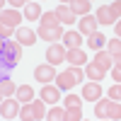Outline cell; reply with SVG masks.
Returning a JSON list of instances; mask_svg holds the SVG:
<instances>
[{"mask_svg": "<svg viewBox=\"0 0 121 121\" xmlns=\"http://www.w3.org/2000/svg\"><path fill=\"white\" fill-rule=\"evenodd\" d=\"M95 116L99 121L102 119L119 121L121 119V102H114V99H97L95 102Z\"/></svg>", "mask_w": 121, "mask_h": 121, "instance_id": "6da1fadb", "label": "cell"}, {"mask_svg": "<svg viewBox=\"0 0 121 121\" xmlns=\"http://www.w3.org/2000/svg\"><path fill=\"white\" fill-rule=\"evenodd\" d=\"M19 60H22V46L17 41L5 39V48H3V53H0V65L5 70H12V68H17Z\"/></svg>", "mask_w": 121, "mask_h": 121, "instance_id": "7a4b0ae2", "label": "cell"}, {"mask_svg": "<svg viewBox=\"0 0 121 121\" xmlns=\"http://www.w3.org/2000/svg\"><path fill=\"white\" fill-rule=\"evenodd\" d=\"M63 29H60V24L58 27H39V32H36V36L41 39V41H51V44H58L60 39H63Z\"/></svg>", "mask_w": 121, "mask_h": 121, "instance_id": "3957f363", "label": "cell"}, {"mask_svg": "<svg viewBox=\"0 0 121 121\" xmlns=\"http://www.w3.org/2000/svg\"><path fill=\"white\" fill-rule=\"evenodd\" d=\"M34 80H39L41 85H48L51 80H56V68H53L51 63L36 65V68H34Z\"/></svg>", "mask_w": 121, "mask_h": 121, "instance_id": "277c9868", "label": "cell"}, {"mask_svg": "<svg viewBox=\"0 0 121 121\" xmlns=\"http://www.w3.org/2000/svg\"><path fill=\"white\" fill-rule=\"evenodd\" d=\"M65 53H68V48H65L63 44H51V46L46 48V60L56 68L60 60H65Z\"/></svg>", "mask_w": 121, "mask_h": 121, "instance_id": "5b68a950", "label": "cell"}, {"mask_svg": "<svg viewBox=\"0 0 121 121\" xmlns=\"http://www.w3.org/2000/svg\"><path fill=\"white\" fill-rule=\"evenodd\" d=\"M36 32H32L29 27H19V29H15V41L19 44V46H34L36 44Z\"/></svg>", "mask_w": 121, "mask_h": 121, "instance_id": "8992f818", "label": "cell"}, {"mask_svg": "<svg viewBox=\"0 0 121 121\" xmlns=\"http://www.w3.org/2000/svg\"><path fill=\"white\" fill-rule=\"evenodd\" d=\"M17 114H19V102L15 97H5L3 104H0V116L3 119H17Z\"/></svg>", "mask_w": 121, "mask_h": 121, "instance_id": "52a82bcc", "label": "cell"}, {"mask_svg": "<svg viewBox=\"0 0 121 121\" xmlns=\"http://www.w3.org/2000/svg\"><path fill=\"white\" fill-rule=\"evenodd\" d=\"M82 99H87V102H97V99H102V85L99 82H85L82 85Z\"/></svg>", "mask_w": 121, "mask_h": 121, "instance_id": "ba28073f", "label": "cell"}, {"mask_svg": "<svg viewBox=\"0 0 121 121\" xmlns=\"http://www.w3.org/2000/svg\"><path fill=\"white\" fill-rule=\"evenodd\" d=\"M75 85H78V80L73 78V73H70V70H63L60 75H56V87L63 90V92H70Z\"/></svg>", "mask_w": 121, "mask_h": 121, "instance_id": "9c48e42d", "label": "cell"}, {"mask_svg": "<svg viewBox=\"0 0 121 121\" xmlns=\"http://www.w3.org/2000/svg\"><path fill=\"white\" fill-rule=\"evenodd\" d=\"M0 22H5V24H10V27H19L22 24V15H19V10H12V7H5L3 12H0Z\"/></svg>", "mask_w": 121, "mask_h": 121, "instance_id": "30bf717a", "label": "cell"}, {"mask_svg": "<svg viewBox=\"0 0 121 121\" xmlns=\"http://www.w3.org/2000/svg\"><path fill=\"white\" fill-rule=\"evenodd\" d=\"M41 99L46 104H58V99H60V90L56 85H41Z\"/></svg>", "mask_w": 121, "mask_h": 121, "instance_id": "8fae6325", "label": "cell"}, {"mask_svg": "<svg viewBox=\"0 0 121 121\" xmlns=\"http://www.w3.org/2000/svg\"><path fill=\"white\" fill-rule=\"evenodd\" d=\"M65 60H68L70 65H78V68L87 65V56H85V51H82V48H68Z\"/></svg>", "mask_w": 121, "mask_h": 121, "instance_id": "7c38bea8", "label": "cell"}, {"mask_svg": "<svg viewBox=\"0 0 121 121\" xmlns=\"http://www.w3.org/2000/svg\"><path fill=\"white\" fill-rule=\"evenodd\" d=\"M97 17H92V15H85V17H80V34L82 36H90V34H95L97 32Z\"/></svg>", "mask_w": 121, "mask_h": 121, "instance_id": "4fadbf2b", "label": "cell"}, {"mask_svg": "<svg viewBox=\"0 0 121 121\" xmlns=\"http://www.w3.org/2000/svg\"><path fill=\"white\" fill-rule=\"evenodd\" d=\"M56 15H58V19H60V24H75V22H78V15H75L68 5H58V7H56Z\"/></svg>", "mask_w": 121, "mask_h": 121, "instance_id": "5bb4252c", "label": "cell"}, {"mask_svg": "<svg viewBox=\"0 0 121 121\" xmlns=\"http://www.w3.org/2000/svg\"><path fill=\"white\" fill-rule=\"evenodd\" d=\"M34 97H36V92H34L32 85H22V87H17V92H15V99L19 104H29Z\"/></svg>", "mask_w": 121, "mask_h": 121, "instance_id": "9a60e30c", "label": "cell"}, {"mask_svg": "<svg viewBox=\"0 0 121 121\" xmlns=\"http://www.w3.org/2000/svg\"><path fill=\"white\" fill-rule=\"evenodd\" d=\"M92 63H97L102 70H112V68H114V56L109 53V51H104V48H102V51H97V56H95V60H92Z\"/></svg>", "mask_w": 121, "mask_h": 121, "instance_id": "2e32d148", "label": "cell"}, {"mask_svg": "<svg viewBox=\"0 0 121 121\" xmlns=\"http://www.w3.org/2000/svg\"><path fill=\"white\" fill-rule=\"evenodd\" d=\"M95 17H97V22H99V24H116V17L112 15L109 5H99V7H97V12H95Z\"/></svg>", "mask_w": 121, "mask_h": 121, "instance_id": "e0dca14e", "label": "cell"}, {"mask_svg": "<svg viewBox=\"0 0 121 121\" xmlns=\"http://www.w3.org/2000/svg\"><path fill=\"white\" fill-rule=\"evenodd\" d=\"M104 75H107V70H102L97 63H87V65H85V78H87V80H92V82L104 80Z\"/></svg>", "mask_w": 121, "mask_h": 121, "instance_id": "ac0fdd59", "label": "cell"}, {"mask_svg": "<svg viewBox=\"0 0 121 121\" xmlns=\"http://www.w3.org/2000/svg\"><path fill=\"white\" fill-rule=\"evenodd\" d=\"M41 17V3H27L24 5V19L27 22H36V19Z\"/></svg>", "mask_w": 121, "mask_h": 121, "instance_id": "d6986e66", "label": "cell"}, {"mask_svg": "<svg viewBox=\"0 0 121 121\" xmlns=\"http://www.w3.org/2000/svg\"><path fill=\"white\" fill-rule=\"evenodd\" d=\"M82 44V34L80 32H65L63 34V46L65 48H80Z\"/></svg>", "mask_w": 121, "mask_h": 121, "instance_id": "ffe728a7", "label": "cell"}, {"mask_svg": "<svg viewBox=\"0 0 121 121\" xmlns=\"http://www.w3.org/2000/svg\"><path fill=\"white\" fill-rule=\"evenodd\" d=\"M70 10H73L75 15H80V17H85V15H90V10H92V5L87 3V0H70V5H68Z\"/></svg>", "mask_w": 121, "mask_h": 121, "instance_id": "44dd1931", "label": "cell"}, {"mask_svg": "<svg viewBox=\"0 0 121 121\" xmlns=\"http://www.w3.org/2000/svg\"><path fill=\"white\" fill-rule=\"evenodd\" d=\"M104 44H107V36H104V34H99V32H95V34H90V36H87V46L92 48V51H102Z\"/></svg>", "mask_w": 121, "mask_h": 121, "instance_id": "7402d4cb", "label": "cell"}, {"mask_svg": "<svg viewBox=\"0 0 121 121\" xmlns=\"http://www.w3.org/2000/svg\"><path fill=\"white\" fill-rule=\"evenodd\" d=\"M17 119H22V121H36V109H34V104H32V102H29V104H19Z\"/></svg>", "mask_w": 121, "mask_h": 121, "instance_id": "603a6c76", "label": "cell"}, {"mask_svg": "<svg viewBox=\"0 0 121 121\" xmlns=\"http://www.w3.org/2000/svg\"><path fill=\"white\" fill-rule=\"evenodd\" d=\"M41 27H58L60 24V19H58V15H56V10H51V12H41Z\"/></svg>", "mask_w": 121, "mask_h": 121, "instance_id": "cb8c5ba5", "label": "cell"}, {"mask_svg": "<svg viewBox=\"0 0 121 121\" xmlns=\"http://www.w3.org/2000/svg\"><path fill=\"white\" fill-rule=\"evenodd\" d=\"M0 90H3V95H5V97H15V92H17V85H15V80L3 78V80H0Z\"/></svg>", "mask_w": 121, "mask_h": 121, "instance_id": "d4e9b609", "label": "cell"}, {"mask_svg": "<svg viewBox=\"0 0 121 121\" xmlns=\"http://www.w3.org/2000/svg\"><path fill=\"white\" fill-rule=\"evenodd\" d=\"M46 119H48V121H63V119H65V109L58 107V104H53V107L46 112Z\"/></svg>", "mask_w": 121, "mask_h": 121, "instance_id": "484cf974", "label": "cell"}, {"mask_svg": "<svg viewBox=\"0 0 121 121\" xmlns=\"http://www.w3.org/2000/svg\"><path fill=\"white\" fill-rule=\"evenodd\" d=\"M107 51L112 56H121V39H107Z\"/></svg>", "mask_w": 121, "mask_h": 121, "instance_id": "4316f807", "label": "cell"}, {"mask_svg": "<svg viewBox=\"0 0 121 121\" xmlns=\"http://www.w3.org/2000/svg\"><path fill=\"white\" fill-rule=\"evenodd\" d=\"M63 121H82V107L65 109V119H63Z\"/></svg>", "mask_w": 121, "mask_h": 121, "instance_id": "83f0119b", "label": "cell"}, {"mask_svg": "<svg viewBox=\"0 0 121 121\" xmlns=\"http://www.w3.org/2000/svg\"><path fill=\"white\" fill-rule=\"evenodd\" d=\"M73 107H82V99H80L78 95H73V92H70V95L63 99V109H73Z\"/></svg>", "mask_w": 121, "mask_h": 121, "instance_id": "f1b7e54d", "label": "cell"}, {"mask_svg": "<svg viewBox=\"0 0 121 121\" xmlns=\"http://www.w3.org/2000/svg\"><path fill=\"white\" fill-rule=\"evenodd\" d=\"M107 95H109V99H114V102H121V82L112 85V87L107 90Z\"/></svg>", "mask_w": 121, "mask_h": 121, "instance_id": "f546056e", "label": "cell"}, {"mask_svg": "<svg viewBox=\"0 0 121 121\" xmlns=\"http://www.w3.org/2000/svg\"><path fill=\"white\" fill-rule=\"evenodd\" d=\"M0 36H3V39L15 36V27H10V24H5V22H0Z\"/></svg>", "mask_w": 121, "mask_h": 121, "instance_id": "4dcf8cb0", "label": "cell"}, {"mask_svg": "<svg viewBox=\"0 0 121 121\" xmlns=\"http://www.w3.org/2000/svg\"><path fill=\"white\" fill-rule=\"evenodd\" d=\"M109 10H112V15H114L116 19H121V0H114V3L109 5Z\"/></svg>", "mask_w": 121, "mask_h": 121, "instance_id": "1f68e13d", "label": "cell"}, {"mask_svg": "<svg viewBox=\"0 0 121 121\" xmlns=\"http://www.w3.org/2000/svg\"><path fill=\"white\" fill-rule=\"evenodd\" d=\"M70 73H73V78L78 80V82H80V80H85V70H82V68H78V65H73V68H70Z\"/></svg>", "mask_w": 121, "mask_h": 121, "instance_id": "d6a6232c", "label": "cell"}, {"mask_svg": "<svg viewBox=\"0 0 121 121\" xmlns=\"http://www.w3.org/2000/svg\"><path fill=\"white\" fill-rule=\"evenodd\" d=\"M7 5L12 7V10H19V7H24V5H27V0H7Z\"/></svg>", "mask_w": 121, "mask_h": 121, "instance_id": "836d02e7", "label": "cell"}, {"mask_svg": "<svg viewBox=\"0 0 121 121\" xmlns=\"http://www.w3.org/2000/svg\"><path fill=\"white\" fill-rule=\"evenodd\" d=\"M112 78L116 82H121V68H112Z\"/></svg>", "mask_w": 121, "mask_h": 121, "instance_id": "e575fe53", "label": "cell"}, {"mask_svg": "<svg viewBox=\"0 0 121 121\" xmlns=\"http://www.w3.org/2000/svg\"><path fill=\"white\" fill-rule=\"evenodd\" d=\"M114 29H116V39H121V19H116V24H114Z\"/></svg>", "mask_w": 121, "mask_h": 121, "instance_id": "d590c367", "label": "cell"}, {"mask_svg": "<svg viewBox=\"0 0 121 121\" xmlns=\"http://www.w3.org/2000/svg\"><path fill=\"white\" fill-rule=\"evenodd\" d=\"M114 68H121V56H114Z\"/></svg>", "mask_w": 121, "mask_h": 121, "instance_id": "8d00e7d4", "label": "cell"}, {"mask_svg": "<svg viewBox=\"0 0 121 121\" xmlns=\"http://www.w3.org/2000/svg\"><path fill=\"white\" fill-rule=\"evenodd\" d=\"M3 78H7V70H5L3 65H0V80H3Z\"/></svg>", "mask_w": 121, "mask_h": 121, "instance_id": "74e56055", "label": "cell"}, {"mask_svg": "<svg viewBox=\"0 0 121 121\" xmlns=\"http://www.w3.org/2000/svg\"><path fill=\"white\" fill-rule=\"evenodd\" d=\"M3 48H5V39L0 36V53H3Z\"/></svg>", "mask_w": 121, "mask_h": 121, "instance_id": "f35d334b", "label": "cell"}, {"mask_svg": "<svg viewBox=\"0 0 121 121\" xmlns=\"http://www.w3.org/2000/svg\"><path fill=\"white\" fill-rule=\"evenodd\" d=\"M5 3H7V0H0V12H3V10H5V7H3Z\"/></svg>", "mask_w": 121, "mask_h": 121, "instance_id": "ab89813d", "label": "cell"}, {"mask_svg": "<svg viewBox=\"0 0 121 121\" xmlns=\"http://www.w3.org/2000/svg\"><path fill=\"white\" fill-rule=\"evenodd\" d=\"M58 3H60V5H70V0H58Z\"/></svg>", "mask_w": 121, "mask_h": 121, "instance_id": "60d3db41", "label": "cell"}, {"mask_svg": "<svg viewBox=\"0 0 121 121\" xmlns=\"http://www.w3.org/2000/svg\"><path fill=\"white\" fill-rule=\"evenodd\" d=\"M3 99H5V95H3V90H0V104H3Z\"/></svg>", "mask_w": 121, "mask_h": 121, "instance_id": "b9f144b4", "label": "cell"}, {"mask_svg": "<svg viewBox=\"0 0 121 121\" xmlns=\"http://www.w3.org/2000/svg\"><path fill=\"white\" fill-rule=\"evenodd\" d=\"M87 3H95V0H87Z\"/></svg>", "mask_w": 121, "mask_h": 121, "instance_id": "7bdbcfd3", "label": "cell"}, {"mask_svg": "<svg viewBox=\"0 0 121 121\" xmlns=\"http://www.w3.org/2000/svg\"><path fill=\"white\" fill-rule=\"evenodd\" d=\"M102 121H109V119H102Z\"/></svg>", "mask_w": 121, "mask_h": 121, "instance_id": "ee69618b", "label": "cell"}, {"mask_svg": "<svg viewBox=\"0 0 121 121\" xmlns=\"http://www.w3.org/2000/svg\"><path fill=\"white\" fill-rule=\"evenodd\" d=\"M27 3H32V0H27Z\"/></svg>", "mask_w": 121, "mask_h": 121, "instance_id": "f6af8a7d", "label": "cell"}, {"mask_svg": "<svg viewBox=\"0 0 121 121\" xmlns=\"http://www.w3.org/2000/svg\"><path fill=\"white\" fill-rule=\"evenodd\" d=\"M82 121H87V119H82Z\"/></svg>", "mask_w": 121, "mask_h": 121, "instance_id": "bcb514c9", "label": "cell"}, {"mask_svg": "<svg viewBox=\"0 0 121 121\" xmlns=\"http://www.w3.org/2000/svg\"><path fill=\"white\" fill-rule=\"evenodd\" d=\"M41 3H44V0H41Z\"/></svg>", "mask_w": 121, "mask_h": 121, "instance_id": "7dc6e473", "label": "cell"}]
</instances>
